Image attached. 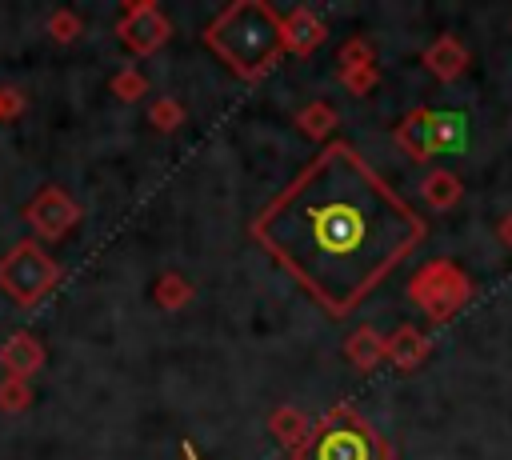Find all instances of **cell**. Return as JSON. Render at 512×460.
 I'll return each mask as SVG.
<instances>
[{"mask_svg": "<svg viewBox=\"0 0 512 460\" xmlns=\"http://www.w3.org/2000/svg\"><path fill=\"white\" fill-rule=\"evenodd\" d=\"M252 236L324 312L348 316L424 240V220L352 144L332 140L256 212Z\"/></svg>", "mask_w": 512, "mask_h": 460, "instance_id": "6da1fadb", "label": "cell"}, {"mask_svg": "<svg viewBox=\"0 0 512 460\" xmlns=\"http://www.w3.org/2000/svg\"><path fill=\"white\" fill-rule=\"evenodd\" d=\"M208 48L236 72V76H256L272 64V56L280 52L284 28L280 16L260 4V0H240L232 8H224L212 24H208Z\"/></svg>", "mask_w": 512, "mask_h": 460, "instance_id": "7a4b0ae2", "label": "cell"}, {"mask_svg": "<svg viewBox=\"0 0 512 460\" xmlns=\"http://www.w3.org/2000/svg\"><path fill=\"white\" fill-rule=\"evenodd\" d=\"M56 280H60V264L44 252L40 240H20L0 256V292L20 308L40 304Z\"/></svg>", "mask_w": 512, "mask_h": 460, "instance_id": "3957f363", "label": "cell"}, {"mask_svg": "<svg viewBox=\"0 0 512 460\" xmlns=\"http://www.w3.org/2000/svg\"><path fill=\"white\" fill-rule=\"evenodd\" d=\"M308 460H384V444L376 432L348 408H336L312 436Z\"/></svg>", "mask_w": 512, "mask_h": 460, "instance_id": "277c9868", "label": "cell"}, {"mask_svg": "<svg viewBox=\"0 0 512 460\" xmlns=\"http://www.w3.org/2000/svg\"><path fill=\"white\" fill-rule=\"evenodd\" d=\"M24 220H28L40 236L60 240V236H68L72 224L80 220V208H76L60 188H40V192L24 204Z\"/></svg>", "mask_w": 512, "mask_h": 460, "instance_id": "5b68a950", "label": "cell"}, {"mask_svg": "<svg viewBox=\"0 0 512 460\" xmlns=\"http://www.w3.org/2000/svg\"><path fill=\"white\" fill-rule=\"evenodd\" d=\"M40 364H44V344H40L32 332H12V336L0 344V368H4V376L28 380Z\"/></svg>", "mask_w": 512, "mask_h": 460, "instance_id": "8992f818", "label": "cell"}, {"mask_svg": "<svg viewBox=\"0 0 512 460\" xmlns=\"http://www.w3.org/2000/svg\"><path fill=\"white\" fill-rule=\"evenodd\" d=\"M120 36H124V44H132V48L148 52L152 44H160V40H164V20H156V12H152V8H132V12H128V20L120 24Z\"/></svg>", "mask_w": 512, "mask_h": 460, "instance_id": "52a82bcc", "label": "cell"}, {"mask_svg": "<svg viewBox=\"0 0 512 460\" xmlns=\"http://www.w3.org/2000/svg\"><path fill=\"white\" fill-rule=\"evenodd\" d=\"M28 404H32V388H28V380H12V376H4V380H0V412L16 416V412H24Z\"/></svg>", "mask_w": 512, "mask_h": 460, "instance_id": "ba28073f", "label": "cell"}, {"mask_svg": "<svg viewBox=\"0 0 512 460\" xmlns=\"http://www.w3.org/2000/svg\"><path fill=\"white\" fill-rule=\"evenodd\" d=\"M48 32H52L56 40H72V36L80 32V20H76L72 12H52V16H48Z\"/></svg>", "mask_w": 512, "mask_h": 460, "instance_id": "9c48e42d", "label": "cell"}, {"mask_svg": "<svg viewBox=\"0 0 512 460\" xmlns=\"http://www.w3.org/2000/svg\"><path fill=\"white\" fill-rule=\"evenodd\" d=\"M24 112V96L12 92V88H0V120H12Z\"/></svg>", "mask_w": 512, "mask_h": 460, "instance_id": "30bf717a", "label": "cell"}, {"mask_svg": "<svg viewBox=\"0 0 512 460\" xmlns=\"http://www.w3.org/2000/svg\"><path fill=\"white\" fill-rule=\"evenodd\" d=\"M184 456H188V460H196V452H192V444H184Z\"/></svg>", "mask_w": 512, "mask_h": 460, "instance_id": "8fae6325", "label": "cell"}]
</instances>
